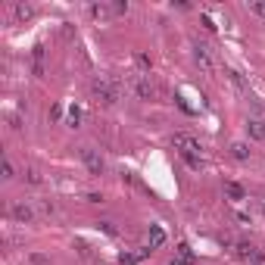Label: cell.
<instances>
[{
	"label": "cell",
	"instance_id": "1",
	"mask_svg": "<svg viewBox=\"0 0 265 265\" xmlns=\"http://www.w3.org/2000/svg\"><path fill=\"white\" fill-rule=\"evenodd\" d=\"M91 91H94V97H97L103 106H113V103H119V97H122V87H119V81H116L113 75H94V78H91Z\"/></svg>",
	"mask_w": 265,
	"mask_h": 265
},
{
	"label": "cell",
	"instance_id": "2",
	"mask_svg": "<svg viewBox=\"0 0 265 265\" xmlns=\"http://www.w3.org/2000/svg\"><path fill=\"white\" fill-rule=\"evenodd\" d=\"M172 144L178 147L184 156H200V150H203V147H200V140L193 137V134H184V131L175 134V137H172Z\"/></svg>",
	"mask_w": 265,
	"mask_h": 265
},
{
	"label": "cell",
	"instance_id": "3",
	"mask_svg": "<svg viewBox=\"0 0 265 265\" xmlns=\"http://www.w3.org/2000/svg\"><path fill=\"white\" fill-rule=\"evenodd\" d=\"M131 91L140 97V100H153L156 97V87H153V81H150V75H131Z\"/></svg>",
	"mask_w": 265,
	"mask_h": 265
},
{
	"label": "cell",
	"instance_id": "4",
	"mask_svg": "<svg viewBox=\"0 0 265 265\" xmlns=\"http://www.w3.org/2000/svg\"><path fill=\"white\" fill-rule=\"evenodd\" d=\"M81 163L87 166V172H91V175H103V169H106L103 156H100L94 147H81Z\"/></svg>",
	"mask_w": 265,
	"mask_h": 265
},
{
	"label": "cell",
	"instance_id": "5",
	"mask_svg": "<svg viewBox=\"0 0 265 265\" xmlns=\"http://www.w3.org/2000/svg\"><path fill=\"white\" fill-rule=\"evenodd\" d=\"M193 63H197V66L203 69V72H212V69H216L209 47H206V44H200V41H193Z\"/></svg>",
	"mask_w": 265,
	"mask_h": 265
},
{
	"label": "cell",
	"instance_id": "6",
	"mask_svg": "<svg viewBox=\"0 0 265 265\" xmlns=\"http://www.w3.org/2000/svg\"><path fill=\"white\" fill-rule=\"evenodd\" d=\"M34 212H38V209H34L31 203H13V206H10V219L19 222V225H25V222L34 219Z\"/></svg>",
	"mask_w": 265,
	"mask_h": 265
},
{
	"label": "cell",
	"instance_id": "7",
	"mask_svg": "<svg viewBox=\"0 0 265 265\" xmlns=\"http://www.w3.org/2000/svg\"><path fill=\"white\" fill-rule=\"evenodd\" d=\"M166 243V228L163 225H150V237H147V246L150 250H159Z\"/></svg>",
	"mask_w": 265,
	"mask_h": 265
},
{
	"label": "cell",
	"instance_id": "8",
	"mask_svg": "<svg viewBox=\"0 0 265 265\" xmlns=\"http://www.w3.org/2000/svg\"><path fill=\"white\" fill-rule=\"evenodd\" d=\"M246 134L253 140H265V119H246Z\"/></svg>",
	"mask_w": 265,
	"mask_h": 265
},
{
	"label": "cell",
	"instance_id": "9",
	"mask_svg": "<svg viewBox=\"0 0 265 265\" xmlns=\"http://www.w3.org/2000/svg\"><path fill=\"white\" fill-rule=\"evenodd\" d=\"M237 256L246 259V262H259L262 259V253L256 250V246H250V243H237Z\"/></svg>",
	"mask_w": 265,
	"mask_h": 265
},
{
	"label": "cell",
	"instance_id": "10",
	"mask_svg": "<svg viewBox=\"0 0 265 265\" xmlns=\"http://www.w3.org/2000/svg\"><path fill=\"white\" fill-rule=\"evenodd\" d=\"M169 265H193V256H190V246L187 243H181L178 246V256H175Z\"/></svg>",
	"mask_w": 265,
	"mask_h": 265
},
{
	"label": "cell",
	"instance_id": "11",
	"mask_svg": "<svg viewBox=\"0 0 265 265\" xmlns=\"http://www.w3.org/2000/svg\"><path fill=\"white\" fill-rule=\"evenodd\" d=\"M13 16H16V19H31L34 7H28V4H13Z\"/></svg>",
	"mask_w": 265,
	"mask_h": 265
},
{
	"label": "cell",
	"instance_id": "12",
	"mask_svg": "<svg viewBox=\"0 0 265 265\" xmlns=\"http://www.w3.org/2000/svg\"><path fill=\"white\" fill-rule=\"evenodd\" d=\"M231 156L234 159H250V147H246L243 140H234V144H231Z\"/></svg>",
	"mask_w": 265,
	"mask_h": 265
},
{
	"label": "cell",
	"instance_id": "13",
	"mask_svg": "<svg viewBox=\"0 0 265 265\" xmlns=\"http://www.w3.org/2000/svg\"><path fill=\"white\" fill-rule=\"evenodd\" d=\"M225 193H228V197H231V200H246L243 187H240V184H234V181H228V184H225Z\"/></svg>",
	"mask_w": 265,
	"mask_h": 265
},
{
	"label": "cell",
	"instance_id": "14",
	"mask_svg": "<svg viewBox=\"0 0 265 265\" xmlns=\"http://www.w3.org/2000/svg\"><path fill=\"white\" fill-rule=\"evenodd\" d=\"M34 209H38L41 216H57V206H53L50 200H38V206H34Z\"/></svg>",
	"mask_w": 265,
	"mask_h": 265
},
{
	"label": "cell",
	"instance_id": "15",
	"mask_svg": "<svg viewBox=\"0 0 265 265\" xmlns=\"http://www.w3.org/2000/svg\"><path fill=\"white\" fill-rule=\"evenodd\" d=\"M225 75H228V78H231V84H237V87H240V91H243V87H246V84H243V75L237 72V69H225Z\"/></svg>",
	"mask_w": 265,
	"mask_h": 265
},
{
	"label": "cell",
	"instance_id": "16",
	"mask_svg": "<svg viewBox=\"0 0 265 265\" xmlns=\"http://www.w3.org/2000/svg\"><path fill=\"white\" fill-rule=\"evenodd\" d=\"M25 181H28V184H41L44 175H41L38 169H25Z\"/></svg>",
	"mask_w": 265,
	"mask_h": 265
},
{
	"label": "cell",
	"instance_id": "17",
	"mask_svg": "<svg viewBox=\"0 0 265 265\" xmlns=\"http://www.w3.org/2000/svg\"><path fill=\"white\" fill-rule=\"evenodd\" d=\"M25 262H28V265H50V259H47L44 253H31V256H28Z\"/></svg>",
	"mask_w": 265,
	"mask_h": 265
},
{
	"label": "cell",
	"instance_id": "18",
	"mask_svg": "<svg viewBox=\"0 0 265 265\" xmlns=\"http://www.w3.org/2000/svg\"><path fill=\"white\" fill-rule=\"evenodd\" d=\"M140 262V256H134V253H122L119 256V265H137Z\"/></svg>",
	"mask_w": 265,
	"mask_h": 265
},
{
	"label": "cell",
	"instance_id": "19",
	"mask_svg": "<svg viewBox=\"0 0 265 265\" xmlns=\"http://www.w3.org/2000/svg\"><path fill=\"white\" fill-rule=\"evenodd\" d=\"M78 122H81V113H78V106H72V110H69V125H78Z\"/></svg>",
	"mask_w": 265,
	"mask_h": 265
},
{
	"label": "cell",
	"instance_id": "20",
	"mask_svg": "<svg viewBox=\"0 0 265 265\" xmlns=\"http://www.w3.org/2000/svg\"><path fill=\"white\" fill-rule=\"evenodd\" d=\"M13 175H16V169H13V163H10V159H4V181H10V178H13Z\"/></svg>",
	"mask_w": 265,
	"mask_h": 265
},
{
	"label": "cell",
	"instance_id": "21",
	"mask_svg": "<svg viewBox=\"0 0 265 265\" xmlns=\"http://www.w3.org/2000/svg\"><path fill=\"white\" fill-rule=\"evenodd\" d=\"M250 10H253L256 16H265V4H259V0H250Z\"/></svg>",
	"mask_w": 265,
	"mask_h": 265
},
{
	"label": "cell",
	"instance_id": "22",
	"mask_svg": "<svg viewBox=\"0 0 265 265\" xmlns=\"http://www.w3.org/2000/svg\"><path fill=\"white\" fill-rule=\"evenodd\" d=\"M100 228H103V231H106V234H110V237L116 234V225H113V222H100Z\"/></svg>",
	"mask_w": 265,
	"mask_h": 265
},
{
	"label": "cell",
	"instance_id": "23",
	"mask_svg": "<svg viewBox=\"0 0 265 265\" xmlns=\"http://www.w3.org/2000/svg\"><path fill=\"white\" fill-rule=\"evenodd\" d=\"M137 63L144 66V69H150V57H147V53H137Z\"/></svg>",
	"mask_w": 265,
	"mask_h": 265
},
{
	"label": "cell",
	"instance_id": "24",
	"mask_svg": "<svg viewBox=\"0 0 265 265\" xmlns=\"http://www.w3.org/2000/svg\"><path fill=\"white\" fill-rule=\"evenodd\" d=\"M234 219H237L240 225H250V216H246V212H237V216H234Z\"/></svg>",
	"mask_w": 265,
	"mask_h": 265
}]
</instances>
